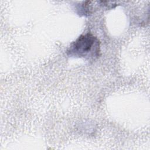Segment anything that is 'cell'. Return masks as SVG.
Returning a JSON list of instances; mask_svg holds the SVG:
<instances>
[{
	"label": "cell",
	"mask_w": 150,
	"mask_h": 150,
	"mask_svg": "<svg viewBox=\"0 0 150 150\" xmlns=\"http://www.w3.org/2000/svg\"><path fill=\"white\" fill-rule=\"evenodd\" d=\"M100 47L98 39L90 33L80 35L73 42L67 50L70 57L95 59L100 55Z\"/></svg>",
	"instance_id": "cell-1"
}]
</instances>
